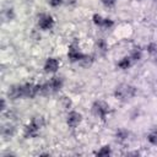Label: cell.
<instances>
[{
    "label": "cell",
    "mask_w": 157,
    "mask_h": 157,
    "mask_svg": "<svg viewBox=\"0 0 157 157\" xmlns=\"http://www.w3.org/2000/svg\"><path fill=\"white\" fill-rule=\"evenodd\" d=\"M61 85H63L61 78H59V77H53L49 82L42 85L40 93H43V94H50V93H54V92H56L58 90L61 88Z\"/></svg>",
    "instance_id": "6da1fadb"
},
{
    "label": "cell",
    "mask_w": 157,
    "mask_h": 157,
    "mask_svg": "<svg viewBox=\"0 0 157 157\" xmlns=\"http://www.w3.org/2000/svg\"><path fill=\"white\" fill-rule=\"evenodd\" d=\"M43 123H44V121H43L42 118H34V119L27 125V128H26V130H25V136H26V137H33V136H36V135L38 134L39 129L42 128Z\"/></svg>",
    "instance_id": "7a4b0ae2"
},
{
    "label": "cell",
    "mask_w": 157,
    "mask_h": 157,
    "mask_svg": "<svg viewBox=\"0 0 157 157\" xmlns=\"http://www.w3.org/2000/svg\"><path fill=\"white\" fill-rule=\"evenodd\" d=\"M134 94H135V87H132L130 85H126V83H123V85L118 86L117 90H115V96L120 99L131 98Z\"/></svg>",
    "instance_id": "3957f363"
},
{
    "label": "cell",
    "mask_w": 157,
    "mask_h": 157,
    "mask_svg": "<svg viewBox=\"0 0 157 157\" xmlns=\"http://www.w3.org/2000/svg\"><path fill=\"white\" fill-rule=\"evenodd\" d=\"M40 88L42 86L39 85H33V83H26L23 86V97H34L36 94L40 93Z\"/></svg>",
    "instance_id": "277c9868"
},
{
    "label": "cell",
    "mask_w": 157,
    "mask_h": 157,
    "mask_svg": "<svg viewBox=\"0 0 157 157\" xmlns=\"http://www.w3.org/2000/svg\"><path fill=\"white\" fill-rule=\"evenodd\" d=\"M92 109H93V113L96 115H98L99 118H102V119H104L107 113H108V105L105 103H103V102H96L93 104Z\"/></svg>",
    "instance_id": "5b68a950"
},
{
    "label": "cell",
    "mask_w": 157,
    "mask_h": 157,
    "mask_svg": "<svg viewBox=\"0 0 157 157\" xmlns=\"http://www.w3.org/2000/svg\"><path fill=\"white\" fill-rule=\"evenodd\" d=\"M53 23H54V21L52 18V16H49V15H42L39 17V27L42 29H49V28H52L53 27Z\"/></svg>",
    "instance_id": "8992f818"
},
{
    "label": "cell",
    "mask_w": 157,
    "mask_h": 157,
    "mask_svg": "<svg viewBox=\"0 0 157 157\" xmlns=\"http://www.w3.org/2000/svg\"><path fill=\"white\" fill-rule=\"evenodd\" d=\"M9 97L12 99L23 97V86H12L9 90Z\"/></svg>",
    "instance_id": "52a82bcc"
},
{
    "label": "cell",
    "mask_w": 157,
    "mask_h": 157,
    "mask_svg": "<svg viewBox=\"0 0 157 157\" xmlns=\"http://www.w3.org/2000/svg\"><path fill=\"white\" fill-rule=\"evenodd\" d=\"M80 121H81V114H78L77 112H71L67 115V125L69 126L75 128Z\"/></svg>",
    "instance_id": "ba28073f"
},
{
    "label": "cell",
    "mask_w": 157,
    "mask_h": 157,
    "mask_svg": "<svg viewBox=\"0 0 157 157\" xmlns=\"http://www.w3.org/2000/svg\"><path fill=\"white\" fill-rule=\"evenodd\" d=\"M58 67H59V61L54 58H49L44 66L45 71H48V72H54V71H56Z\"/></svg>",
    "instance_id": "9c48e42d"
},
{
    "label": "cell",
    "mask_w": 157,
    "mask_h": 157,
    "mask_svg": "<svg viewBox=\"0 0 157 157\" xmlns=\"http://www.w3.org/2000/svg\"><path fill=\"white\" fill-rule=\"evenodd\" d=\"M69 58L72 60V61H76V60H81L85 58V55H82L78 50H76L75 48H70L69 50Z\"/></svg>",
    "instance_id": "30bf717a"
},
{
    "label": "cell",
    "mask_w": 157,
    "mask_h": 157,
    "mask_svg": "<svg viewBox=\"0 0 157 157\" xmlns=\"http://www.w3.org/2000/svg\"><path fill=\"white\" fill-rule=\"evenodd\" d=\"M93 20H94V23H97V25H99V26H105V27H108V26H112V25H113L112 21H109L108 18H102V17L98 16V15H94V16H93Z\"/></svg>",
    "instance_id": "8fae6325"
},
{
    "label": "cell",
    "mask_w": 157,
    "mask_h": 157,
    "mask_svg": "<svg viewBox=\"0 0 157 157\" xmlns=\"http://www.w3.org/2000/svg\"><path fill=\"white\" fill-rule=\"evenodd\" d=\"M129 65H130V60H129V58H124L123 60H120V61L118 63V66H119L120 69H128Z\"/></svg>",
    "instance_id": "7c38bea8"
},
{
    "label": "cell",
    "mask_w": 157,
    "mask_h": 157,
    "mask_svg": "<svg viewBox=\"0 0 157 157\" xmlns=\"http://www.w3.org/2000/svg\"><path fill=\"white\" fill-rule=\"evenodd\" d=\"M147 139H148V141H150L151 144L156 145V144H157V131H156V130H153V131L148 135V137H147Z\"/></svg>",
    "instance_id": "4fadbf2b"
},
{
    "label": "cell",
    "mask_w": 157,
    "mask_h": 157,
    "mask_svg": "<svg viewBox=\"0 0 157 157\" xmlns=\"http://www.w3.org/2000/svg\"><path fill=\"white\" fill-rule=\"evenodd\" d=\"M126 137H128V132H126V131H124V130L118 131V134H117V139H118L119 141H124Z\"/></svg>",
    "instance_id": "5bb4252c"
},
{
    "label": "cell",
    "mask_w": 157,
    "mask_h": 157,
    "mask_svg": "<svg viewBox=\"0 0 157 157\" xmlns=\"http://www.w3.org/2000/svg\"><path fill=\"white\" fill-rule=\"evenodd\" d=\"M109 153H110V148H109L108 146H104L101 151H98V152H97V155H98V156H108Z\"/></svg>",
    "instance_id": "9a60e30c"
},
{
    "label": "cell",
    "mask_w": 157,
    "mask_h": 157,
    "mask_svg": "<svg viewBox=\"0 0 157 157\" xmlns=\"http://www.w3.org/2000/svg\"><path fill=\"white\" fill-rule=\"evenodd\" d=\"M132 58H134L135 60H139V58H140V52H136V50H135V52L132 53Z\"/></svg>",
    "instance_id": "2e32d148"
},
{
    "label": "cell",
    "mask_w": 157,
    "mask_h": 157,
    "mask_svg": "<svg viewBox=\"0 0 157 157\" xmlns=\"http://www.w3.org/2000/svg\"><path fill=\"white\" fill-rule=\"evenodd\" d=\"M60 2H61V0H50V4H52L53 6H58Z\"/></svg>",
    "instance_id": "e0dca14e"
},
{
    "label": "cell",
    "mask_w": 157,
    "mask_h": 157,
    "mask_svg": "<svg viewBox=\"0 0 157 157\" xmlns=\"http://www.w3.org/2000/svg\"><path fill=\"white\" fill-rule=\"evenodd\" d=\"M103 2H104L105 5H108V6H112V5L114 4V0H103Z\"/></svg>",
    "instance_id": "ac0fdd59"
}]
</instances>
